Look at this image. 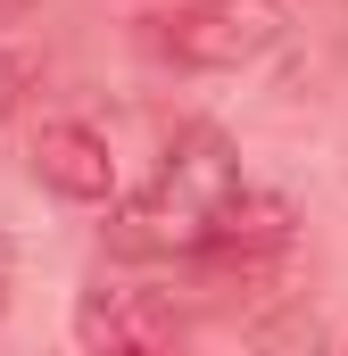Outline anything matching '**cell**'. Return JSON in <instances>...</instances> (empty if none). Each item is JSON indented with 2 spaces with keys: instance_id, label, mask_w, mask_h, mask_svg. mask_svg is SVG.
Here are the masks:
<instances>
[{
  "instance_id": "6da1fadb",
  "label": "cell",
  "mask_w": 348,
  "mask_h": 356,
  "mask_svg": "<svg viewBox=\"0 0 348 356\" xmlns=\"http://www.w3.org/2000/svg\"><path fill=\"white\" fill-rule=\"evenodd\" d=\"M241 191H249V182H241L232 141H224L216 124H191V133L166 149V166L116 207L108 241H116L125 257H199Z\"/></svg>"
},
{
  "instance_id": "7a4b0ae2",
  "label": "cell",
  "mask_w": 348,
  "mask_h": 356,
  "mask_svg": "<svg viewBox=\"0 0 348 356\" xmlns=\"http://www.w3.org/2000/svg\"><path fill=\"white\" fill-rule=\"evenodd\" d=\"M150 42L191 75H232V67H258L282 42V8L274 0H182L158 17Z\"/></svg>"
},
{
  "instance_id": "3957f363",
  "label": "cell",
  "mask_w": 348,
  "mask_h": 356,
  "mask_svg": "<svg viewBox=\"0 0 348 356\" xmlns=\"http://www.w3.org/2000/svg\"><path fill=\"white\" fill-rule=\"evenodd\" d=\"M75 340H84V356H199L174 298L125 290V282H91L75 298Z\"/></svg>"
},
{
  "instance_id": "277c9868",
  "label": "cell",
  "mask_w": 348,
  "mask_h": 356,
  "mask_svg": "<svg viewBox=\"0 0 348 356\" xmlns=\"http://www.w3.org/2000/svg\"><path fill=\"white\" fill-rule=\"evenodd\" d=\"M290 241H299V207H290L282 191H241V199L224 207L216 241L199 249V266H216L224 282H258V273H282Z\"/></svg>"
},
{
  "instance_id": "5b68a950",
  "label": "cell",
  "mask_w": 348,
  "mask_h": 356,
  "mask_svg": "<svg viewBox=\"0 0 348 356\" xmlns=\"http://www.w3.org/2000/svg\"><path fill=\"white\" fill-rule=\"evenodd\" d=\"M33 182L75 199V207H100V199H116V158L84 116H50L33 133Z\"/></svg>"
},
{
  "instance_id": "8992f818",
  "label": "cell",
  "mask_w": 348,
  "mask_h": 356,
  "mask_svg": "<svg viewBox=\"0 0 348 356\" xmlns=\"http://www.w3.org/2000/svg\"><path fill=\"white\" fill-rule=\"evenodd\" d=\"M315 348H324V323H315L307 307H290V315H274V323L258 332L249 356H315Z\"/></svg>"
},
{
  "instance_id": "52a82bcc",
  "label": "cell",
  "mask_w": 348,
  "mask_h": 356,
  "mask_svg": "<svg viewBox=\"0 0 348 356\" xmlns=\"http://www.w3.org/2000/svg\"><path fill=\"white\" fill-rule=\"evenodd\" d=\"M25 91H33V58H25V50H8V42H0V124H8V116H17V108H25Z\"/></svg>"
}]
</instances>
